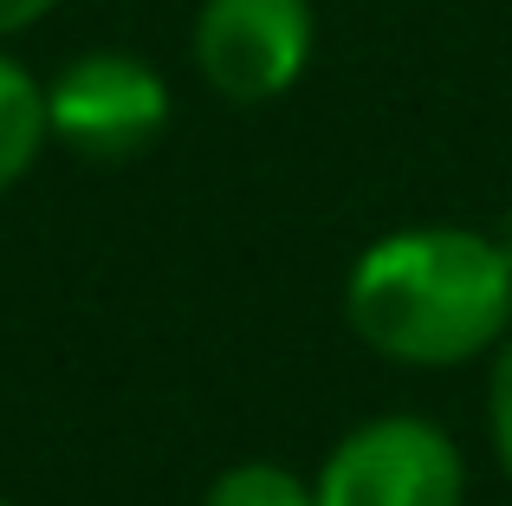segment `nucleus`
I'll list each match as a JSON object with an SVG mask.
<instances>
[{
  "label": "nucleus",
  "mask_w": 512,
  "mask_h": 506,
  "mask_svg": "<svg viewBox=\"0 0 512 506\" xmlns=\"http://www.w3.org/2000/svg\"><path fill=\"white\" fill-rule=\"evenodd\" d=\"M344 318L389 364L454 370L512 331V260L487 228L415 221L357 253Z\"/></svg>",
  "instance_id": "nucleus-1"
},
{
  "label": "nucleus",
  "mask_w": 512,
  "mask_h": 506,
  "mask_svg": "<svg viewBox=\"0 0 512 506\" xmlns=\"http://www.w3.org/2000/svg\"><path fill=\"white\" fill-rule=\"evenodd\" d=\"M169 78L143 52L91 46L46 78V130L85 163H130L169 130Z\"/></svg>",
  "instance_id": "nucleus-2"
},
{
  "label": "nucleus",
  "mask_w": 512,
  "mask_h": 506,
  "mask_svg": "<svg viewBox=\"0 0 512 506\" xmlns=\"http://www.w3.org/2000/svg\"><path fill=\"white\" fill-rule=\"evenodd\" d=\"M318 506H467V461L428 416H370L312 474Z\"/></svg>",
  "instance_id": "nucleus-3"
},
{
  "label": "nucleus",
  "mask_w": 512,
  "mask_h": 506,
  "mask_svg": "<svg viewBox=\"0 0 512 506\" xmlns=\"http://www.w3.org/2000/svg\"><path fill=\"white\" fill-rule=\"evenodd\" d=\"M318 13L312 0H201L188 26V59L214 98L273 104L312 72Z\"/></svg>",
  "instance_id": "nucleus-4"
},
{
  "label": "nucleus",
  "mask_w": 512,
  "mask_h": 506,
  "mask_svg": "<svg viewBox=\"0 0 512 506\" xmlns=\"http://www.w3.org/2000/svg\"><path fill=\"white\" fill-rule=\"evenodd\" d=\"M52 143L46 130V85L0 46V195L13 182H26V169L39 163V150Z\"/></svg>",
  "instance_id": "nucleus-5"
},
{
  "label": "nucleus",
  "mask_w": 512,
  "mask_h": 506,
  "mask_svg": "<svg viewBox=\"0 0 512 506\" xmlns=\"http://www.w3.org/2000/svg\"><path fill=\"white\" fill-rule=\"evenodd\" d=\"M201 506H318L312 481L279 461H234L227 474H214Z\"/></svg>",
  "instance_id": "nucleus-6"
},
{
  "label": "nucleus",
  "mask_w": 512,
  "mask_h": 506,
  "mask_svg": "<svg viewBox=\"0 0 512 506\" xmlns=\"http://www.w3.org/2000/svg\"><path fill=\"white\" fill-rule=\"evenodd\" d=\"M487 429H493V455H500L506 481H512V331L493 344V383H487Z\"/></svg>",
  "instance_id": "nucleus-7"
},
{
  "label": "nucleus",
  "mask_w": 512,
  "mask_h": 506,
  "mask_svg": "<svg viewBox=\"0 0 512 506\" xmlns=\"http://www.w3.org/2000/svg\"><path fill=\"white\" fill-rule=\"evenodd\" d=\"M52 7H59V0H0V46H7V39H20V33H33Z\"/></svg>",
  "instance_id": "nucleus-8"
},
{
  "label": "nucleus",
  "mask_w": 512,
  "mask_h": 506,
  "mask_svg": "<svg viewBox=\"0 0 512 506\" xmlns=\"http://www.w3.org/2000/svg\"><path fill=\"white\" fill-rule=\"evenodd\" d=\"M500 247H506V260H512V221H506V228H500Z\"/></svg>",
  "instance_id": "nucleus-9"
},
{
  "label": "nucleus",
  "mask_w": 512,
  "mask_h": 506,
  "mask_svg": "<svg viewBox=\"0 0 512 506\" xmlns=\"http://www.w3.org/2000/svg\"><path fill=\"white\" fill-rule=\"evenodd\" d=\"M0 506H13V500H0Z\"/></svg>",
  "instance_id": "nucleus-10"
}]
</instances>
